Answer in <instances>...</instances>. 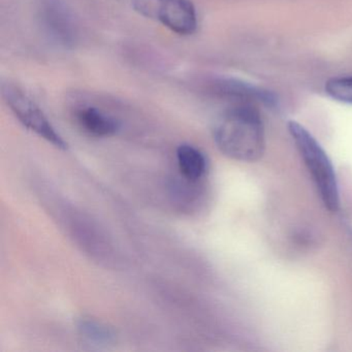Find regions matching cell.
Instances as JSON below:
<instances>
[{"label":"cell","mask_w":352,"mask_h":352,"mask_svg":"<svg viewBox=\"0 0 352 352\" xmlns=\"http://www.w3.org/2000/svg\"><path fill=\"white\" fill-rule=\"evenodd\" d=\"M213 139L226 157L242 162H255L265 149L263 119L253 104H232L214 123Z\"/></svg>","instance_id":"6da1fadb"},{"label":"cell","mask_w":352,"mask_h":352,"mask_svg":"<svg viewBox=\"0 0 352 352\" xmlns=\"http://www.w3.org/2000/svg\"><path fill=\"white\" fill-rule=\"evenodd\" d=\"M288 131L313 182L327 210L337 212L340 207L339 186L335 168L327 152L317 140L296 121L287 123Z\"/></svg>","instance_id":"7a4b0ae2"},{"label":"cell","mask_w":352,"mask_h":352,"mask_svg":"<svg viewBox=\"0 0 352 352\" xmlns=\"http://www.w3.org/2000/svg\"><path fill=\"white\" fill-rule=\"evenodd\" d=\"M1 96L10 110L26 129L48 142L57 149L67 151L69 145L56 131L44 111L38 104L16 84L1 83Z\"/></svg>","instance_id":"3957f363"},{"label":"cell","mask_w":352,"mask_h":352,"mask_svg":"<svg viewBox=\"0 0 352 352\" xmlns=\"http://www.w3.org/2000/svg\"><path fill=\"white\" fill-rule=\"evenodd\" d=\"M131 7L179 36H191L197 30V10L190 0H131Z\"/></svg>","instance_id":"277c9868"},{"label":"cell","mask_w":352,"mask_h":352,"mask_svg":"<svg viewBox=\"0 0 352 352\" xmlns=\"http://www.w3.org/2000/svg\"><path fill=\"white\" fill-rule=\"evenodd\" d=\"M209 90L213 96L230 100L232 104L259 102L274 108L277 100L272 92L234 78H218L210 82Z\"/></svg>","instance_id":"5b68a950"},{"label":"cell","mask_w":352,"mask_h":352,"mask_svg":"<svg viewBox=\"0 0 352 352\" xmlns=\"http://www.w3.org/2000/svg\"><path fill=\"white\" fill-rule=\"evenodd\" d=\"M75 117L82 129L94 137H113L120 131V122L114 116L92 104H84L78 107Z\"/></svg>","instance_id":"8992f818"},{"label":"cell","mask_w":352,"mask_h":352,"mask_svg":"<svg viewBox=\"0 0 352 352\" xmlns=\"http://www.w3.org/2000/svg\"><path fill=\"white\" fill-rule=\"evenodd\" d=\"M177 162L181 177L192 182H201L208 170L207 157L195 146L183 144L177 149Z\"/></svg>","instance_id":"52a82bcc"},{"label":"cell","mask_w":352,"mask_h":352,"mask_svg":"<svg viewBox=\"0 0 352 352\" xmlns=\"http://www.w3.org/2000/svg\"><path fill=\"white\" fill-rule=\"evenodd\" d=\"M325 94L343 104H352V76L331 78L324 86Z\"/></svg>","instance_id":"ba28073f"},{"label":"cell","mask_w":352,"mask_h":352,"mask_svg":"<svg viewBox=\"0 0 352 352\" xmlns=\"http://www.w3.org/2000/svg\"><path fill=\"white\" fill-rule=\"evenodd\" d=\"M82 335L90 341L98 343H110L115 338V333L111 327L94 319H82L79 323Z\"/></svg>","instance_id":"9c48e42d"},{"label":"cell","mask_w":352,"mask_h":352,"mask_svg":"<svg viewBox=\"0 0 352 352\" xmlns=\"http://www.w3.org/2000/svg\"><path fill=\"white\" fill-rule=\"evenodd\" d=\"M57 8H50L47 13L49 28H52L55 36L63 41V44H71L74 40L71 23L63 12L57 11Z\"/></svg>","instance_id":"30bf717a"}]
</instances>
